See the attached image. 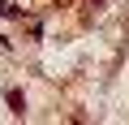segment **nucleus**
Returning <instances> with one entry per match:
<instances>
[{"instance_id":"1","label":"nucleus","mask_w":129,"mask_h":125,"mask_svg":"<svg viewBox=\"0 0 129 125\" xmlns=\"http://www.w3.org/2000/svg\"><path fill=\"white\" fill-rule=\"evenodd\" d=\"M5 99H9V108H13V112H26V108H22V91H13V86H9V91H5Z\"/></svg>"}]
</instances>
